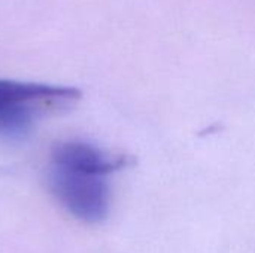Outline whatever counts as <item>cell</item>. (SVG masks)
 Listing matches in <instances>:
<instances>
[{"label": "cell", "mask_w": 255, "mask_h": 253, "mask_svg": "<svg viewBox=\"0 0 255 253\" xmlns=\"http://www.w3.org/2000/svg\"><path fill=\"white\" fill-rule=\"evenodd\" d=\"M108 174L79 166L51 163L48 185L55 198L75 218L96 224L108 218L111 189Z\"/></svg>", "instance_id": "obj_2"}, {"label": "cell", "mask_w": 255, "mask_h": 253, "mask_svg": "<svg viewBox=\"0 0 255 253\" xmlns=\"http://www.w3.org/2000/svg\"><path fill=\"white\" fill-rule=\"evenodd\" d=\"M79 98L72 86L0 79V136L21 137L45 113L72 107Z\"/></svg>", "instance_id": "obj_1"}]
</instances>
